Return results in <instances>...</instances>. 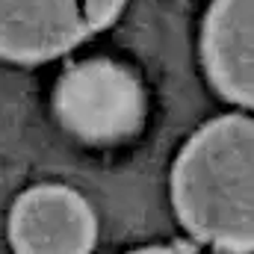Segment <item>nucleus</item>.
<instances>
[{
  "instance_id": "obj_1",
  "label": "nucleus",
  "mask_w": 254,
  "mask_h": 254,
  "mask_svg": "<svg viewBox=\"0 0 254 254\" xmlns=\"http://www.w3.org/2000/svg\"><path fill=\"white\" fill-rule=\"evenodd\" d=\"M172 204L201 246L254 252V116L198 127L172 169Z\"/></svg>"
},
{
  "instance_id": "obj_2",
  "label": "nucleus",
  "mask_w": 254,
  "mask_h": 254,
  "mask_svg": "<svg viewBox=\"0 0 254 254\" xmlns=\"http://www.w3.org/2000/svg\"><path fill=\"white\" fill-rule=\"evenodd\" d=\"M54 110L68 133L89 145H113L133 136L145 119L139 77L113 60H86L65 68Z\"/></svg>"
},
{
  "instance_id": "obj_3",
  "label": "nucleus",
  "mask_w": 254,
  "mask_h": 254,
  "mask_svg": "<svg viewBox=\"0 0 254 254\" xmlns=\"http://www.w3.org/2000/svg\"><path fill=\"white\" fill-rule=\"evenodd\" d=\"M127 0H0V60L48 63L110 27Z\"/></svg>"
},
{
  "instance_id": "obj_4",
  "label": "nucleus",
  "mask_w": 254,
  "mask_h": 254,
  "mask_svg": "<svg viewBox=\"0 0 254 254\" xmlns=\"http://www.w3.org/2000/svg\"><path fill=\"white\" fill-rule=\"evenodd\" d=\"M9 243L18 252H89L98 243V222L80 192L42 184L12 204Z\"/></svg>"
},
{
  "instance_id": "obj_5",
  "label": "nucleus",
  "mask_w": 254,
  "mask_h": 254,
  "mask_svg": "<svg viewBox=\"0 0 254 254\" xmlns=\"http://www.w3.org/2000/svg\"><path fill=\"white\" fill-rule=\"evenodd\" d=\"M201 65L213 89L254 110V0H213L201 24Z\"/></svg>"
}]
</instances>
